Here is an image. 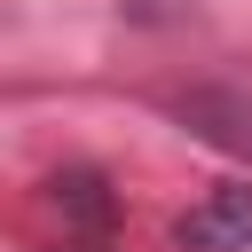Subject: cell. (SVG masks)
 I'll list each match as a JSON object with an SVG mask.
<instances>
[{
  "mask_svg": "<svg viewBox=\"0 0 252 252\" xmlns=\"http://www.w3.org/2000/svg\"><path fill=\"white\" fill-rule=\"evenodd\" d=\"M173 118H181L197 142L252 158V94H244V87H189V94H173Z\"/></svg>",
  "mask_w": 252,
  "mask_h": 252,
  "instance_id": "2",
  "label": "cell"
},
{
  "mask_svg": "<svg viewBox=\"0 0 252 252\" xmlns=\"http://www.w3.org/2000/svg\"><path fill=\"white\" fill-rule=\"evenodd\" d=\"M173 244L181 252H252V181H228V189L197 197L173 220Z\"/></svg>",
  "mask_w": 252,
  "mask_h": 252,
  "instance_id": "1",
  "label": "cell"
},
{
  "mask_svg": "<svg viewBox=\"0 0 252 252\" xmlns=\"http://www.w3.org/2000/svg\"><path fill=\"white\" fill-rule=\"evenodd\" d=\"M47 205L63 213V228H87V236H102V228L118 220V197H110V181H102L94 165H63V173L47 181Z\"/></svg>",
  "mask_w": 252,
  "mask_h": 252,
  "instance_id": "3",
  "label": "cell"
}]
</instances>
